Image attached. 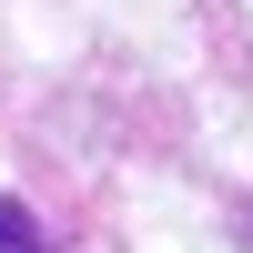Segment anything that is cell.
I'll return each instance as SVG.
<instances>
[{"mask_svg":"<svg viewBox=\"0 0 253 253\" xmlns=\"http://www.w3.org/2000/svg\"><path fill=\"white\" fill-rule=\"evenodd\" d=\"M0 253H41V233H31V213H20L10 193H0Z\"/></svg>","mask_w":253,"mask_h":253,"instance_id":"1","label":"cell"}]
</instances>
